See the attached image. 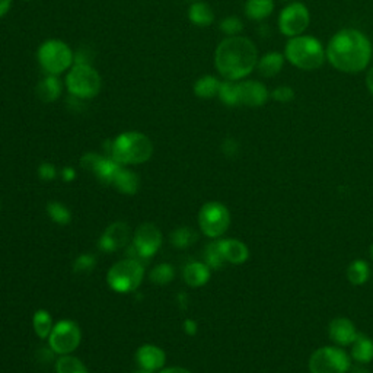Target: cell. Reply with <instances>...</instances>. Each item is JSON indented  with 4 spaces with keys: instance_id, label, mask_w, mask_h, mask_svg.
Segmentation results:
<instances>
[{
    "instance_id": "6da1fadb",
    "label": "cell",
    "mask_w": 373,
    "mask_h": 373,
    "mask_svg": "<svg viewBox=\"0 0 373 373\" xmlns=\"http://www.w3.org/2000/svg\"><path fill=\"white\" fill-rule=\"evenodd\" d=\"M326 58L342 73H359L370 63L372 44L357 29H341L328 42Z\"/></svg>"
},
{
    "instance_id": "7a4b0ae2",
    "label": "cell",
    "mask_w": 373,
    "mask_h": 373,
    "mask_svg": "<svg viewBox=\"0 0 373 373\" xmlns=\"http://www.w3.org/2000/svg\"><path fill=\"white\" fill-rule=\"evenodd\" d=\"M215 63L226 81H241L258 65V51L251 40L235 35L223 40L215 54Z\"/></svg>"
},
{
    "instance_id": "3957f363",
    "label": "cell",
    "mask_w": 373,
    "mask_h": 373,
    "mask_svg": "<svg viewBox=\"0 0 373 373\" xmlns=\"http://www.w3.org/2000/svg\"><path fill=\"white\" fill-rule=\"evenodd\" d=\"M154 144L146 134L126 131L108 142V155L120 165H140L152 158Z\"/></svg>"
},
{
    "instance_id": "277c9868",
    "label": "cell",
    "mask_w": 373,
    "mask_h": 373,
    "mask_svg": "<svg viewBox=\"0 0 373 373\" xmlns=\"http://www.w3.org/2000/svg\"><path fill=\"white\" fill-rule=\"evenodd\" d=\"M285 56L297 69L317 70L324 65L326 51L320 40L309 35H297L292 37L286 44Z\"/></svg>"
},
{
    "instance_id": "5b68a950",
    "label": "cell",
    "mask_w": 373,
    "mask_h": 373,
    "mask_svg": "<svg viewBox=\"0 0 373 373\" xmlns=\"http://www.w3.org/2000/svg\"><path fill=\"white\" fill-rule=\"evenodd\" d=\"M143 277V264L134 258H126L111 265L107 273V283L114 292L130 293L142 285Z\"/></svg>"
},
{
    "instance_id": "8992f818",
    "label": "cell",
    "mask_w": 373,
    "mask_h": 373,
    "mask_svg": "<svg viewBox=\"0 0 373 373\" xmlns=\"http://www.w3.org/2000/svg\"><path fill=\"white\" fill-rule=\"evenodd\" d=\"M67 91L79 99H91L99 94L101 76L91 65H74L66 76Z\"/></svg>"
},
{
    "instance_id": "52a82bcc",
    "label": "cell",
    "mask_w": 373,
    "mask_h": 373,
    "mask_svg": "<svg viewBox=\"0 0 373 373\" xmlns=\"http://www.w3.org/2000/svg\"><path fill=\"white\" fill-rule=\"evenodd\" d=\"M73 51L60 40H49L38 49V62L47 74L58 76L73 65Z\"/></svg>"
},
{
    "instance_id": "ba28073f",
    "label": "cell",
    "mask_w": 373,
    "mask_h": 373,
    "mask_svg": "<svg viewBox=\"0 0 373 373\" xmlns=\"http://www.w3.org/2000/svg\"><path fill=\"white\" fill-rule=\"evenodd\" d=\"M199 225L201 232L208 238H219L231 225V213L225 204L219 201L206 203L199 213Z\"/></svg>"
},
{
    "instance_id": "9c48e42d",
    "label": "cell",
    "mask_w": 373,
    "mask_h": 373,
    "mask_svg": "<svg viewBox=\"0 0 373 373\" xmlns=\"http://www.w3.org/2000/svg\"><path fill=\"white\" fill-rule=\"evenodd\" d=\"M47 340L53 353L58 356L72 354L81 345V328L76 322L70 320H62L54 324Z\"/></svg>"
},
{
    "instance_id": "30bf717a",
    "label": "cell",
    "mask_w": 373,
    "mask_h": 373,
    "mask_svg": "<svg viewBox=\"0 0 373 373\" xmlns=\"http://www.w3.org/2000/svg\"><path fill=\"white\" fill-rule=\"evenodd\" d=\"M162 233L154 223H142V225L134 232V240L129 251V258L134 260H147L152 258L159 251L162 245ZM142 263V261H140Z\"/></svg>"
},
{
    "instance_id": "8fae6325",
    "label": "cell",
    "mask_w": 373,
    "mask_h": 373,
    "mask_svg": "<svg viewBox=\"0 0 373 373\" xmlns=\"http://www.w3.org/2000/svg\"><path fill=\"white\" fill-rule=\"evenodd\" d=\"M350 367L349 356L337 347H322L310 356V373H346Z\"/></svg>"
},
{
    "instance_id": "7c38bea8",
    "label": "cell",
    "mask_w": 373,
    "mask_h": 373,
    "mask_svg": "<svg viewBox=\"0 0 373 373\" xmlns=\"http://www.w3.org/2000/svg\"><path fill=\"white\" fill-rule=\"evenodd\" d=\"M310 15L308 8L301 2H293L281 10L279 17V26L281 34L286 37L302 35L308 28Z\"/></svg>"
},
{
    "instance_id": "4fadbf2b",
    "label": "cell",
    "mask_w": 373,
    "mask_h": 373,
    "mask_svg": "<svg viewBox=\"0 0 373 373\" xmlns=\"http://www.w3.org/2000/svg\"><path fill=\"white\" fill-rule=\"evenodd\" d=\"M81 167L83 169L92 171L101 183L111 185L115 174L123 165H120V163L115 162L110 156L103 158V156H99L97 154H86L81 159Z\"/></svg>"
},
{
    "instance_id": "5bb4252c",
    "label": "cell",
    "mask_w": 373,
    "mask_h": 373,
    "mask_svg": "<svg viewBox=\"0 0 373 373\" xmlns=\"http://www.w3.org/2000/svg\"><path fill=\"white\" fill-rule=\"evenodd\" d=\"M130 228L124 222H115L110 225L99 240V248L106 252H115L126 248L130 241Z\"/></svg>"
},
{
    "instance_id": "9a60e30c",
    "label": "cell",
    "mask_w": 373,
    "mask_h": 373,
    "mask_svg": "<svg viewBox=\"0 0 373 373\" xmlns=\"http://www.w3.org/2000/svg\"><path fill=\"white\" fill-rule=\"evenodd\" d=\"M136 362L140 369L147 372H159L165 366V351L154 345H143L136 351Z\"/></svg>"
},
{
    "instance_id": "2e32d148",
    "label": "cell",
    "mask_w": 373,
    "mask_h": 373,
    "mask_svg": "<svg viewBox=\"0 0 373 373\" xmlns=\"http://www.w3.org/2000/svg\"><path fill=\"white\" fill-rule=\"evenodd\" d=\"M240 98L241 106L257 108L263 107L268 99L267 88L257 81H245L240 82Z\"/></svg>"
},
{
    "instance_id": "e0dca14e",
    "label": "cell",
    "mask_w": 373,
    "mask_h": 373,
    "mask_svg": "<svg viewBox=\"0 0 373 373\" xmlns=\"http://www.w3.org/2000/svg\"><path fill=\"white\" fill-rule=\"evenodd\" d=\"M330 337L334 342L341 346L353 345L357 337L356 326L347 318H335L330 324Z\"/></svg>"
},
{
    "instance_id": "ac0fdd59",
    "label": "cell",
    "mask_w": 373,
    "mask_h": 373,
    "mask_svg": "<svg viewBox=\"0 0 373 373\" xmlns=\"http://www.w3.org/2000/svg\"><path fill=\"white\" fill-rule=\"evenodd\" d=\"M219 244H220V249H222V254H223V257H225L226 263L236 264V265L244 264L249 257L248 247L241 241L219 240Z\"/></svg>"
},
{
    "instance_id": "d6986e66",
    "label": "cell",
    "mask_w": 373,
    "mask_h": 373,
    "mask_svg": "<svg viewBox=\"0 0 373 373\" xmlns=\"http://www.w3.org/2000/svg\"><path fill=\"white\" fill-rule=\"evenodd\" d=\"M184 280L190 288H201L210 279V267L206 263H188L183 272Z\"/></svg>"
},
{
    "instance_id": "ffe728a7",
    "label": "cell",
    "mask_w": 373,
    "mask_h": 373,
    "mask_svg": "<svg viewBox=\"0 0 373 373\" xmlns=\"http://www.w3.org/2000/svg\"><path fill=\"white\" fill-rule=\"evenodd\" d=\"M37 97L42 102H54L62 95L63 85L62 81L58 79L54 74H49L47 78H44L38 85H37Z\"/></svg>"
},
{
    "instance_id": "44dd1931",
    "label": "cell",
    "mask_w": 373,
    "mask_h": 373,
    "mask_svg": "<svg viewBox=\"0 0 373 373\" xmlns=\"http://www.w3.org/2000/svg\"><path fill=\"white\" fill-rule=\"evenodd\" d=\"M283 65H285V56L277 51H272V53L264 54L258 60L257 66L263 76L273 78L281 72Z\"/></svg>"
},
{
    "instance_id": "7402d4cb",
    "label": "cell",
    "mask_w": 373,
    "mask_h": 373,
    "mask_svg": "<svg viewBox=\"0 0 373 373\" xmlns=\"http://www.w3.org/2000/svg\"><path fill=\"white\" fill-rule=\"evenodd\" d=\"M139 184H140L139 183V176L134 172H131V171H129V169L122 167L120 169H118V172L115 174L111 185H114L120 192L130 194V196H131V194L138 192Z\"/></svg>"
},
{
    "instance_id": "603a6c76",
    "label": "cell",
    "mask_w": 373,
    "mask_h": 373,
    "mask_svg": "<svg viewBox=\"0 0 373 373\" xmlns=\"http://www.w3.org/2000/svg\"><path fill=\"white\" fill-rule=\"evenodd\" d=\"M188 19L197 26H210L215 21V13L207 3L196 2L188 9Z\"/></svg>"
},
{
    "instance_id": "cb8c5ba5",
    "label": "cell",
    "mask_w": 373,
    "mask_h": 373,
    "mask_svg": "<svg viewBox=\"0 0 373 373\" xmlns=\"http://www.w3.org/2000/svg\"><path fill=\"white\" fill-rule=\"evenodd\" d=\"M220 83L222 82L212 74H206V76H201L194 83V94L201 99H212L219 95Z\"/></svg>"
},
{
    "instance_id": "d4e9b609",
    "label": "cell",
    "mask_w": 373,
    "mask_h": 373,
    "mask_svg": "<svg viewBox=\"0 0 373 373\" xmlns=\"http://www.w3.org/2000/svg\"><path fill=\"white\" fill-rule=\"evenodd\" d=\"M274 10L273 0H248L245 3L247 17L252 21H263Z\"/></svg>"
},
{
    "instance_id": "484cf974",
    "label": "cell",
    "mask_w": 373,
    "mask_h": 373,
    "mask_svg": "<svg viewBox=\"0 0 373 373\" xmlns=\"http://www.w3.org/2000/svg\"><path fill=\"white\" fill-rule=\"evenodd\" d=\"M351 356L354 360L360 363L372 362L373 360V341L363 334H357L356 340L353 341Z\"/></svg>"
},
{
    "instance_id": "4316f807",
    "label": "cell",
    "mask_w": 373,
    "mask_h": 373,
    "mask_svg": "<svg viewBox=\"0 0 373 373\" xmlns=\"http://www.w3.org/2000/svg\"><path fill=\"white\" fill-rule=\"evenodd\" d=\"M217 97L228 107H238V106H241L240 83H236L235 81H225V82H222Z\"/></svg>"
},
{
    "instance_id": "83f0119b",
    "label": "cell",
    "mask_w": 373,
    "mask_h": 373,
    "mask_svg": "<svg viewBox=\"0 0 373 373\" xmlns=\"http://www.w3.org/2000/svg\"><path fill=\"white\" fill-rule=\"evenodd\" d=\"M33 325H34V331H35L37 337H40V338H49L53 326H54L53 318L46 309H38L34 313Z\"/></svg>"
},
{
    "instance_id": "f1b7e54d",
    "label": "cell",
    "mask_w": 373,
    "mask_h": 373,
    "mask_svg": "<svg viewBox=\"0 0 373 373\" xmlns=\"http://www.w3.org/2000/svg\"><path fill=\"white\" fill-rule=\"evenodd\" d=\"M56 373H88V369L78 357L65 354L56 362Z\"/></svg>"
},
{
    "instance_id": "f546056e",
    "label": "cell",
    "mask_w": 373,
    "mask_h": 373,
    "mask_svg": "<svg viewBox=\"0 0 373 373\" xmlns=\"http://www.w3.org/2000/svg\"><path fill=\"white\" fill-rule=\"evenodd\" d=\"M197 241V233L188 226L176 228L171 235V242L178 249H185Z\"/></svg>"
},
{
    "instance_id": "4dcf8cb0",
    "label": "cell",
    "mask_w": 373,
    "mask_h": 373,
    "mask_svg": "<svg viewBox=\"0 0 373 373\" xmlns=\"http://www.w3.org/2000/svg\"><path fill=\"white\" fill-rule=\"evenodd\" d=\"M47 213L53 222H56L57 225L66 226L72 220V213L69 208L60 203V201H50L47 204Z\"/></svg>"
},
{
    "instance_id": "1f68e13d",
    "label": "cell",
    "mask_w": 373,
    "mask_h": 373,
    "mask_svg": "<svg viewBox=\"0 0 373 373\" xmlns=\"http://www.w3.org/2000/svg\"><path fill=\"white\" fill-rule=\"evenodd\" d=\"M347 277L354 286H360L369 279V265L362 261L356 260L347 268Z\"/></svg>"
},
{
    "instance_id": "d6a6232c",
    "label": "cell",
    "mask_w": 373,
    "mask_h": 373,
    "mask_svg": "<svg viewBox=\"0 0 373 373\" xmlns=\"http://www.w3.org/2000/svg\"><path fill=\"white\" fill-rule=\"evenodd\" d=\"M174 277H175L174 267L171 264H167V263L156 265L151 272V274H149V279H151V281L155 283V285H159V286L168 285L169 281L174 280Z\"/></svg>"
},
{
    "instance_id": "836d02e7",
    "label": "cell",
    "mask_w": 373,
    "mask_h": 373,
    "mask_svg": "<svg viewBox=\"0 0 373 373\" xmlns=\"http://www.w3.org/2000/svg\"><path fill=\"white\" fill-rule=\"evenodd\" d=\"M204 258H206V264L210 268H215V270L223 267V264L226 263V260H225V257H223L219 241H213L207 245L206 252H204Z\"/></svg>"
},
{
    "instance_id": "e575fe53",
    "label": "cell",
    "mask_w": 373,
    "mask_h": 373,
    "mask_svg": "<svg viewBox=\"0 0 373 373\" xmlns=\"http://www.w3.org/2000/svg\"><path fill=\"white\" fill-rule=\"evenodd\" d=\"M220 29H222L223 34H226L229 37H235V35H240L242 33L244 24L240 18L228 17L220 22Z\"/></svg>"
},
{
    "instance_id": "d590c367",
    "label": "cell",
    "mask_w": 373,
    "mask_h": 373,
    "mask_svg": "<svg viewBox=\"0 0 373 373\" xmlns=\"http://www.w3.org/2000/svg\"><path fill=\"white\" fill-rule=\"evenodd\" d=\"M95 267V258L89 254H83V256L78 257L73 263V270L76 273H91L92 268Z\"/></svg>"
},
{
    "instance_id": "8d00e7d4",
    "label": "cell",
    "mask_w": 373,
    "mask_h": 373,
    "mask_svg": "<svg viewBox=\"0 0 373 373\" xmlns=\"http://www.w3.org/2000/svg\"><path fill=\"white\" fill-rule=\"evenodd\" d=\"M272 98L277 102H290L295 99V91L290 86H279L272 92Z\"/></svg>"
},
{
    "instance_id": "74e56055",
    "label": "cell",
    "mask_w": 373,
    "mask_h": 373,
    "mask_svg": "<svg viewBox=\"0 0 373 373\" xmlns=\"http://www.w3.org/2000/svg\"><path fill=\"white\" fill-rule=\"evenodd\" d=\"M38 176L44 181H53L57 176V169L50 162H44L38 168Z\"/></svg>"
},
{
    "instance_id": "f35d334b",
    "label": "cell",
    "mask_w": 373,
    "mask_h": 373,
    "mask_svg": "<svg viewBox=\"0 0 373 373\" xmlns=\"http://www.w3.org/2000/svg\"><path fill=\"white\" fill-rule=\"evenodd\" d=\"M222 149H223V152H225V155L233 156L238 152V143L233 139H226L225 142H223Z\"/></svg>"
},
{
    "instance_id": "ab89813d",
    "label": "cell",
    "mask_w": 373,
    "mask_h": 373,
    "mask_svg": "<svg viewBox=\"0 0 373 373\" xmlns=\"http://www.w3.org/2000/svg\"><path fill=\"white\" fill-rule=\"evenodd\" d=\"M184 331L188 335H194V334L197 333V324L194 322L192 320H185V322H184Z\"/></svg>"
},
{
    "instance_id": "60d3db41",
    "label": "cell",
    "mask_w": 373,
    "mask_h": 373,
    "mask_svg": "<svg viewBox=\"0 0 373 373\" xmlns=\"http://www.w3.org/2000/svg\"><path fill=\"white\" fill-rule=\"evenodd\" d=\"M62 176H63V180H65L66 183H72V181L74 180V178H76V171H74V169L70 168V167H67V168H65V169L62 171Z\"/></svg>"
},
{
    "instance_id": "b9f144b4",
    "label": "cell",
    "mask_w": 373,
    "mask_h": 373,
    "mask_svg": "<svg viewBox=\"0 0 373 373\" xmlns=\"http://www.w3.org/2000/svg\"><path fill=\"white\" fill-rule=\"evenodd\" d=\"M12 5V0H0V18L5 17V15L9 12Z\"/></svg>"
},
{
    "instance_id": "7bdbcfd3",
    "label": "cell",
    "mask_w": 373,
    "mask_h": 373,
    "mask_svg": "<svg viewBox=\"0 0 373 373\" xmlns=\"http://www.w3.org/2000/svg\"><path fill=\"white\" fill-rule=\"evenodd\" d=\"M158 373H192L184 367H178V366H172V367H167V369H162L159 370Z\"/></svg>"
},
{
    "instance_id": "ee69618b",
    "label": "cell",
    "mask_w": 373,
    "mask_h": 373,
    "mask_svg": "<svg viewBox=\"0 0 373 373\" xmlns=\"http://www.w3.org/2000/svg\"><path fill=\"white\" fill-rule=\"evenodd\" d=\"M366 85H367V89L369 92L373 95V67L367 72V76H366Z\"/></svg>"
},
{
    "instance_id": "f6af8a7d",
    "label": "cell",
    "mask_w": 373,
    "mask_h": 373,
    "mask_svg": "<svg viewBox=\"0 0 373 373\" xmlns=\"http://www.w3.org/2000/svg\"><path fill=\"white\" fill-rule=\"evenodd\" d=\"M134 373H152V372H147V370H143V369H139L138 372H134Z\"/></svg>"
},
{
    "instance_id": "bcb514c9",
    "label": "cell",
    "mask_w": 373,
    "mask_h": 373,
    "mask_svg": "<svg viewBox=\"0 0 373 373\" xmlns=\"http://www.w3.org/2000/svg\"><path fill=\"white\" fill-rule=\"evenodd\" d=\"M370 252H372V257H373V244H372V247H370Z\"/></svg>"
}]
</instances>
